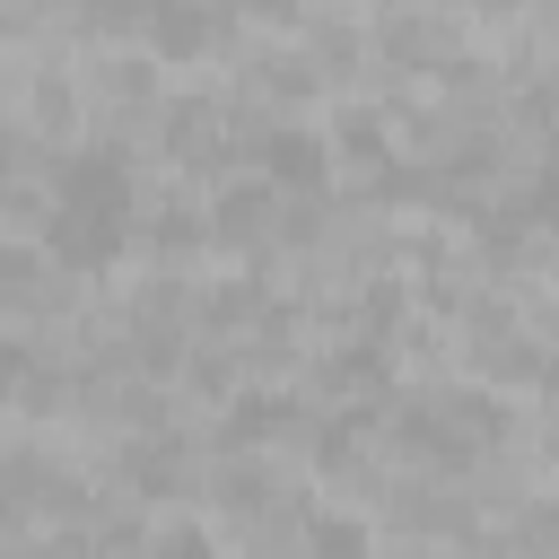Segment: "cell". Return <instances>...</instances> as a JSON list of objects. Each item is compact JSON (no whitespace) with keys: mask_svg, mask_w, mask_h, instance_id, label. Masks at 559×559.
Masks as SVG:
<instances>
[{"mask_svg":"<svg viewBox=\"0 0 559 559\" xmlns=\"http://www.w3.org/2000/svg\"><path fill=\"white\" fill-rule=\"evenodd\" d=\"M131 245V183H122V157L87 148L61 166V210H52V253L70 271H105L114 253Z\"/></svg>","mask_w":559,"mask_h":559,"instance_id":"obj_1","label":"cell"},{"mask_svg":"<svg viewBox=\"0 0 559 559\" xmlns=\"http://www.w3.org/2000/svg\"><path fill=\"white\" fill-rule=\"evenodd\" d=\"M262 210H271V192H227V201H218V236H227V245H253V236L271 227Z\"/></svg>","mask_w":559,"mask_h":559,"instance_id":"obj_3","label":"cell"},{"mask_svg":"<svg viewBox=\"0 0 559 559\" xmlns=\"http://www.w3.org/2000/svg\"><path fill=\"white\" fill-rule=\"evenodd\" d=\"M262 166H271V183H323V140L314 131H271V148H262Z\"/></svg>","mask_w":559,"mask_h":559,"instance_id":"obj_2","label":"cell"},{"mask_svg":"<svg viewBox=\"0 0 559 559\" xmlns=\"http://www.w3.org/2000/svg\"><path fill=\"white\" fill-rule=\"evenodd\" d=\"M314 542H323V559H358V533H349V524H323Z\"/></svg>","mask_w":559,"mask_h":559,"instance_id":"obj_5","label":"cell"},{"mask_svg":"<svg viewBox=\"0 0 559 559\" xmlns=\"http://www.w3.org/2000/svg\"><path fill=\"white\" fill-rule=\"evenodd\" d=\"M157 559H210V542H201V533H166V542H157Z\"/></svg>","mask_w":559,"mask_h":559,"instance_id":"obj_6","label":"cell"},{"mask_svg":"<svg viewBox=\"0 0 559 559\" xmlns=\"http://www.w3.org/2000/svg\"><path fill=\"white\" fill-rule=\"evenodd\" d=\"M35 297H44V262L9 245V253H0V306H35Z\"/></svg>","mask_w":559,"mask_h":559,"instance_id":"obj_4","label":"cell"},{"mask_svg":"<svg viewBox=\"0 0 559 559\" xmlns=\"http://www.w3.org/2000/svg\"><path fill=\"white\" fill-rule=\"evenodd\" d=\"M17 367H26V358H17V341H0V384H9Z\"/></svg>","mask_w":559,"mask_h":559,"instance_id":"obj_7","label":"cell"}]
</instances>
